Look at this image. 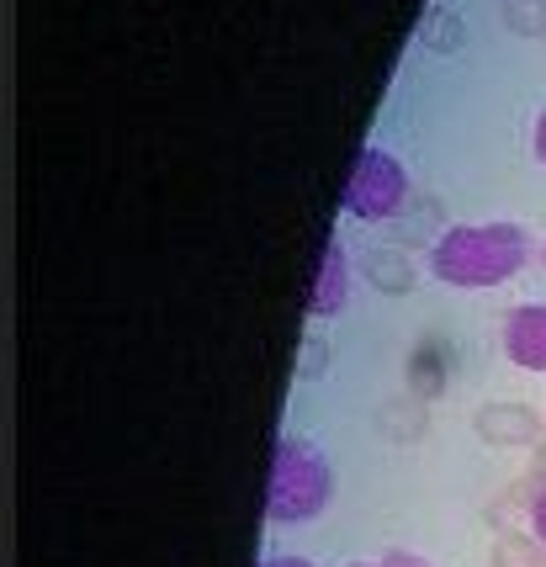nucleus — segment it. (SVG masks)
<instances>
[{"mask_svg":"<svg viewBox=\"0 0 546 567\" xmlns=\"http://www.w3.org/2000/svg\"><path fill=\"white\" fill-rule=\"evenodd\" d=\"M530 239L521 223H451L430 249V271L456 292H483L498 287L525 266Z\"/></svg>","mask_w":546,"mask_h":567,"instance_id":"f257e3e1","label":"nucleus"},{"mask_svg":"<svg viewBox=\"0 0 546 567\" xmlns=\"http://www.w3.org/2000/svg\"><path fill=\"white\" fill-rule=\"evenodd\" d=\"M329 494H334L329 456L302 435H281L271 456V483H266V515L276 525H308L329 509Z\"/></svg>","mask_w":546,"mask_h":567,"instance_id":"f03ea898","label":"nucleus"},{"mask_svg":"<svg viewBox=\"0 0 546 567\" xmlns=\"http://www.w3.org/2000/svg\"><path fill=\"white\" fill-rule=\"evenodd\" d=\"M409 207V175L388 148H361L356 171L346 181V213L356 223H393Z\"/></svg>","mask_w":546,"mask_h":567,"instance_id":"7ed1b4c3","label":"nucleus"},{"mask_svg":"<svg viewBox=\"0 0 546 567\" xmlns=\"http://www.w3.org/2000/svg\"><path fill=\"white\" fill-rule=\"evenodd\" d=\"M504 355L521 371H546V302H521L504 319Z\"/></svg>","mask_w":546,"mask_h":567,"instance_id":"20e7f679","label":"nucleus"},{"mask_svg":"<svg viewBox=\"0 0 546 567\" xmlns=\"http://www.w3.org/2000/svg\"><path fill=\"white\" fill-rule=\"evenodd\" d=\"M472 424H477V435L488 445H530L542 441L546 414H536L530 403H483Z\"/></svg>","mask_w":546,"mask_h":567,"instance_id":"39448f33","label":"nucleus"},{"mask_svg":"<svg viewBox=\"0 0 546 567\" xmlns=\"http://www.w3.org/2000/svg\"><path fill=\"white\" fill-rule=\"evenodd\" d=\"M346 297H350V260L340 245H329L319 276H313V292H308V313L313 319H334L346 308Z\"/></svg>","mask_w":546,"mask_h":567,"instance_id":"423d86ee","label":"nucleus"},{"mask_svg":"<svg viewBox=\"0 0 546 567\" xmlns=\"http://www.w3.org/2000/svg\"><path fill=\"white\" fill-rule=\"evenodd\" d=\"M361 276L372 281L377 292H388V297H403V292H414V260L403 255L398 245H377V249H367L361 255Z\"/></svg>","mask_w":546,"mask_h":567,"instance_id":"0eeeda50","label":"nucleus"},{"mask_svg":"<svg viewBox=\"0 0 546 567\" xmlns=\"http://www.w3.org/2000/svg\"><path fill=\"white\" fill-rule=\"evenodd\" d=\"M488 563L494 567H546V542H536L530 530H498Z\"/></svg>","mask_w":546,"mask_h":567,"instance_id":"6e6552de","label":"nucleus"},{"mask_svg":"<svg viewBox=\"0 0 546 567\" xmlns=\"http://www.w3.org/2000/svg\"><path fill=\"white\" fill-rule=\"evenodd\" d=\"M504 17L521 38H536V32H546V0H504Z\"/></svg>","mask_w":546,"mask_h":567,"instance_id":"1a4fd4ad","label":"nucleus"},{"mask_svg":"<svg viewBox=\"0 0 546 567\" xmlns=\"http://www.w3.org/2000/svg\"><path fill=\"white\" fill-rule=\"evenodd\" d=\"M451 32H456V17H451L446 6H435V11H430V17H424V43H430V49H441V53H451L456 49V38H451Z\"/></svg>","mask_w":546,"mask_h":567,"instance_id":"9d476101","label":"nucleus"},{"mask_svg":"<svg viewBox=\"0 0 546 567\" xmlns=\"http://www.w3.org/2000/svg\"><path fill=\"white\" fill-rule=\"evenodd\" d=\"M323 361H329L323 340H308V346H302V361H298V377H308V382H313V377H323Z\"/></svg>","mask_w":546,"mask_h":567,"instance_id":"9b49d317","label":"nucleus"},{"mask_svg":"<svg viewBox=\"0 0 546 567\" xmlns=\"http://www.w3.org/2000/svg\"><path fill=\"white\" fill-rule=\"evenodd\" d=\"M350 567H430V563L414 557V551H388V557H377V563H350Z\"/></svg>","mask_w":546,"mask_h":567,"instance_id":"f8f14e48","label":"nucleus"},{"mask_svg":"<svg viewBox=\"0 0 546 567\" xmlns=\"http://www.w3.org/2000/svg\"><path fill=\"white\" fill-rule=\"evenodd\" d=\"M530 536L546 542V483L536 488V498H530Z\"/></svg>","mask_w":546,"mask_h":567,"instance_id":"ddd939ff","label":"nucleus"},{"mask_svg":"<svg viewBox=\"0 0 546 567\" xmlns=\"http://www.w3.org/2000/svg\"><path fill=\"white\" fill-rule=\"evenodd\" d=\"M530 148H536V159L546 165V106L536 112V133H530Z\"/></svg>","mask_w":546,"mask_h":567,"instance_id":"4468645a","label":"nucleus"},{"mask_svg":"<svg viewBox=\"0 0 546 567\" xmlns=\"http://www.w3.org/2000/svg\"><path fill=\"white\" fill-rule=\"evenodd\" d=\"M260 567H313V563H308V557H266Z\"/></svg>","mask_w":546,"mask_h":567,"instance_id":"2eb2a0df","label":"nucleus"},{"mask_svg":"<svg viewBox=\"0 0 546 567\" xmlns=\"http://www.w3.org/2000/svg\"><path fill=\"white\" fill-rule=\"evenodd\" d=\"M536 477H542V483H546V435H542V441H536Z\"/></svg>","mask_w":546,"mask_h":567,"instance_id":"dca6fc26","label":"nucleus"},{"mask_svg":"<svg viewBox=\"0 0 546 567\" xmlns=\"http://www.w3.org/2000/svg\"><path fill=\"white\" fill-rule=\"evenodd\" d=\"M542 260H546V255H542Z\"/></svg>","mask_w":546,"mask_h":567,"instance_id":"f3484780","label":"nucleus"}]
</instances>
